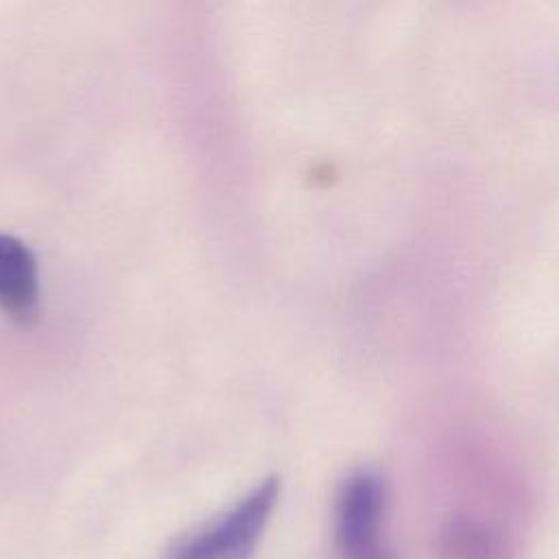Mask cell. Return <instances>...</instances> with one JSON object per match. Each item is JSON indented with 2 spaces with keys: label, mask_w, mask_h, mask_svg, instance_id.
Wrapping results in <instances>:
<instances>
[{
  "label": "cell",
  "mask_w": 559,
  "mask_h": 559,
  "mask_svg": "<svg viewBox=\"0 0 559 559\" xmlns=\"http://www.w3.org/2000/svg\"><path fill=\"white\" fill-rule=\"evenodd\" d=\"M0 310L17 323H31L39 310L37 260L26 242L4 231H0Z\"/></svg>",
  "instance_id": "obj_3"
},
{
  "label": "cell",
  "mask_w": 559,
  "mask_h": 559,
  "mask_svg": "<svg viewBox=\"0 0 559 559\" xmlns=\"http://www.w3.org/2000/svg\"><path fill=\"white\" fill-rule=\"evenodd\" d=\"M277 496L280 478H264L212 526L183 544L173 559H251Z\"/></svg>",
  "instance_id": "obj_1"
},
{
  "label": "cell",
  "mask_w": 559,
  "mask_h": 559,
  "mask_svg": "<svg viewBox=\"0 0 559 559\" xmlns=\"http://www.w3.org/2000/svg\"><path fill=\"white\" fill-rule=\"evenodd\" d=\"M382 511L380 476L371 469L347 476L336 500V546L343 559H393L380 542Z\"/></svg>",
  "instance_id": "obj_2"
}]
</instances>
